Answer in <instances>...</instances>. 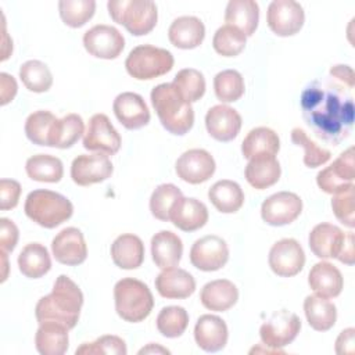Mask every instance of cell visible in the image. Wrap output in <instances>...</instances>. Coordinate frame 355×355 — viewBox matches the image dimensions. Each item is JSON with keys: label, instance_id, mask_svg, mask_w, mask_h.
Segmentation results:
<instances>
[{"label": "cell", "instance_id": "obj_1", "mask_svg": "<svg viewBox=\"0 0 355 355\" xmlns=\"http://www.w3.org/2000/svg\"><path fill=\"white\" fill-rule=\"evenodd\" d=\"M302 118L313 135L338 146L354 128V97L351 89L331 79H316L301 93Z\"/></svg>", "mask_w": 355, "mask_h": 355}, {"label": "cell", "instance_id": "obj_2", "mask_svg": "<svg viewBox=\"0 0 355 355\" xmlns=\"http://www.w3.org/2000/svg\"><path fill=\"white\" fill-rule=\"evenodd\" d=\"M83 305V294L79 286L65 275H60L49 295L42 297L35 308L37 323L54 322L68 330L73 329L79 320Z\"/></svg>", "mask_w": 355, "mask_h": 355}, {"label": "cell", "instance_id": "obj_3", "mask_svg": "<svg viewBox=\"0 0 355 355\" xmlns=\"http://www.w3.org/2000/svg\"><path fill=\"white\" fill-rule=\"evenodd\" d=\"M151 104L161 125L172 135H186L194 123V111L172 83H161L151 90Z\"/></svg>", "mask_w": 355, "mask_h": 355}, {"label": "cell", "instance_id": "obj_4", "mask_svg": "<svg viewBox=\"0 0 355 355\" xmlns=\"http://www.w3.org/2000/svg\"><path fill=\"white\" fill-rule=\"evenodd\" d=\"M24 211L39 226L54 229L72 216L73 205L60 193L37 189L26 196Z\"/></svg>", "mask_w": 355, "mask_h": 355}, {"label": "cell", "instance_id": "obj_5", "mask_svg": "<svg viewBox=\"0 0 355 355\" xmlns=\"http://www.w3.org/2000/svg\"><path fill=\"white\" fill-rule=\"evenodd\" d=\"M115 311L121 319L130 323L144 320L153 311L154 297L146 283L125 277L114 286Z\"/></svg>", "mask_w": 355, "mask_h": 355}, {"label": "cell", "instance_id": "obj_6", "mask_svg": "<svg viewBox=\"0 0 355 355\" xmlns=\"http://www.w3.org/2000/svg\"><path fill=\"white\" fill-rule=\"evenodd\" d=\"M107 8L110 17L135 36L147 35L157 25V6L151 0H110Z\"/></svg>", "mask_w": 355, "mask_h": 355}, {"label": "cell", "instance_id": "obj_7", "mask_svg": "<svg viewBox=\"0 0 355 355\" xmlns=\"http://www.w3.org/2000/svg\"><path fill=\"white\" fill-rule=\"evenodd\" d=\"M125 68L137 80H151L168 73L173 68V55L166 49L141 44L130 50Z\"/></svg>", "mask_w": 355, "mask_h": 355}, {"label": "cell", "instance_id": "obj_8", "mask_svg": "<svg viewBox=\"0 0 355 355\" xmlns=\"http://www.w3.org/2000/svg\"><path fill=\"white\" fill-rule=\"evenodd\" d=\"M301 330L300 318L286 309L272 313L261 326L259 337L265 347L282 349L291 344Z\"/></svg>", "mask_w": 355, "mask_h": 355}, {"label": "cell", "instance_id": "obj_9", "mask_svg": "<svg viewBox=\"0 0 355 355\" xmlns=\"http://www.w3.org/2000/svg\"><path fill=\"white\" fill-rule=\"evenodd\" d=\"M355 159L354 147L343 151L338 158L316 175L318 186L327 194H337L354 187Z\"/></svg>", "mask_w": 355, "mask_h": 355}, {"label": "cell", "instance_id": "obj_10", "mask_svg": "<svg viewBox=\"0 0 355 355\" xmlns=\"http://www.w3.org/2000/svg\"><path fill=\"white\" fill-rule=\"evenodd\" d=\"M304 21V8L294 0H273L268 6L266 22L270 31L277 36L286 37L298 33Z\"/></svg>", "mask_w": 355, "mask_h": 355}, {"label": "cell", "instance_id": "obj_11", "mask_svg": "<svg viewBox=\"0 0 355 355\" xmlns=\"http://www.w3.org/2000/svg\"><path fill=\"white\" fill-rule=\"evenodd\" d=\"M121 136L112 126L105 114H94L87 123L83 147L89 151H97L107 155H114L121 148Z\"/></svg>", "mask_w": 355, "mask_h": 355}, {"label": "cell", "instance_id": "obj_12", "mask_svg": "<svg viewBox=\"0 0 355 355\" xmlns=\"http://www.w3.org/2000/svg\"><path fill=\"white\" fill-rule=\"evenodd\" d=\"M227 259V244L222 237L215 234H208L196 240L190 248L191 265L204 272H215L222 269Z\"/></svg>", "mask_w": 355, "mask_h": 355}, {"label": "cell", "instance_id": "obj_13", "mask_svg": "<svg viewBox=\"0 0 355 355\" xmlns=\"http://www.w3.org/2000/svg\"><path fill=\"white\" fill-rule=\"evenodd\" d=\"M83 46L86 51L93 57L114 60L122 53L125 47V39L116 28L100 24L85 32Z\"/></svg>", "mask_w": 355, "mask_h": 355}, {"label": "cell", "instance_id": "obj_14", "mask_svg": "<svg viewBox=\"0 0 355 355\" xmlns=\"http://www.w3.org/2000/svg\"><path fill=\"white\" fill-rule=\"evenodd\" d=\"M268 262L277 276L291 277L302 270L305 252L295 239H282L272 245Z\"/></svg>", "mask_w": 355, "mask_h": 355}, {"label": "cell", "instance_id": "obj_15", "mask_svg": "<svg viewBox=\"0 0 355 355\" xmlns=\"http://www.w3.org/2000/svg\"><path fill=\"white\" fill-rule=\"evenodd\" d=\"M302 211V200L291 191L269 196L261 205V216L270 226H284L294 222Z\"/></svg>", "mask_w": 355, "mask_h": 355}, {"label": "cell", "instance_id": "obj_16", "mask_svg": "<svg viewBox=\"0 0 355 355\" xmlns=\"http://www.w3.org/2000/svg\"><path fill=\"white\" fill-rule=\"evenodd\" d=\"M114 166L107 154H80L71 165V178L78 186H90L111 178Z\"/></svg>", "mask_w": 355, "mask_h": 355}, {"label": "cell", "instance_id": "obj_17", "mask_svg": "<svg viewBox=\"0 0 355 355\" xmlns=\"http://www.w3.org/2000/svg\"><path fill=\"white\" fill-rule=\"evenodd\" d=\"M214 157L202 148H191L184 151L175 164L178 178L190 183L200 184L207 182L215 173Z\"/></svg>", "mask_w": 355, "mask_h": 355}, {"label": "cell", "instance_id": "obj_18", "mask_svg": "<svg viewBox=\"0 0 355 355\" xmlns=\"http://www.w3.org/2000/svg\"><path fill=\"white\" fill-rule=\"evenodd\" d=\"M51 251L57 262L68 266L80 265L87 258V245L83 233L73 226L62 229L53 239Z\"/></svg>", "mask_w": 355, "mask_h": 355}, {"label": "cell", "instance_id": "obj_19", "mask_svg": "<svg viewBox=\"0 0 355 355\" xmlns=\"http://www.w3.org/2000/svg\"><path fill=\"white\" fill-rule=\"evenodd\" d=\"M116 119L130 130L140 129L150 122V110L144 98L133 92L118 94L112 104Z\"/></svg>", "mask_w": 355, "mask_h": 355}, {"label": "cell", "instance_id": "obj_20", "mask_svg": "<svg viewBox=\"0 0 355 355\" xmlns=\"http://www.w3.org/2000/svg\"><path fill=\"white\" fill-rule=\"evenodd\" d=\"M205 128L211 137L218 141H230L237 137L241 129L240 114L225 104L214 105L205 115Z\"/></svg>", "mask_w": 355, "mask_h": 355}, {"label": "cell", "instance_id": "obj_21", "mask_svg": "<svg viewBox=\"0 0 355 355\" xmlns=\"http://www.w3.org/2000/svg\"><path fill=\"white\" fill-rule=\"evenodd\" d=\"M229 331L225 320L216 315H202L194 326V340L205 352H218L225 348Z\"/></svg>", "mask_w": 355, "mask_h": 355}, {"label": "cell", "instance_id": "obj_22", "mask_svg": "<svg viewBox=\"0 0 355 355\" xmlns=\"http://www.w3.org/2000/svg\"><path fill=\"white\" fill-rule=\"evenodd\" d=\"M155 288L164 298L183 300L196 291V280L184 269L166 268L155 277Z\"/></svg>", "mask_w": 355, "mask_h": 355}, {"label": "cell", "instance_id": "obj_23", "mask_svg": "<svg viewBox=\"0 0 355 355\" xmlns=\"http://www.w3.org/2000/svg\"><path fill=\"white\" fill-rule=\"evenodd\" d=\"M169 220L183 232H194L208 222V209L197 198L182 197L175 202Z\"/></svg>", "mask_w": 355, "mask_h": 355}, {"label": "cell", "instance_id": "obj_24", "mask_svg": "<svg viewBox=\"0 0 355 355\" xmlns=\"http://www.w3.org/2000/svg\"><path fill=\"white\" fill-rule=\"evenodd\" d=\"M345 233L336 225L319 223L316 225L308 237V244L313 255L320 259L337 258L344 241Z\"/></svg>", "mask_w": 355, "mask_h": 355}, {"label": "cell", "instance_id": "obj_25", "mask_svg": "<svg viewBox=\"0 0 355 355\" xmlns=\"http://www.w3.org/2000/svg\"><path fill=\"white\" fill-rule=\"evenodd\" d=\"M205 36V26L202 21L193 15H183L171 24L168 29L169 42L183 50L198 47Z\"/></svg>", "mask_w": 355, "mask_h": 355}, {"label": "cell", "instance_id": "obj_26", "mask_svg": "<svg viewBox=\"0 0 355 355\" xmlns=\"http://www.w3.org/2000/svg\"><path fill=\"white\" fill-rule=\"evenodd\" d=\"M308 284L316 295L323 298H334L340 295L344 280L338 268L330 262L322 261L311 268L308 275Z\"/></svg>", "mask_w": 355, "mask_h": 355}, {"label": "cell", "instance_id": "obj_27", "mask_svg": "<svg viewBox=\"0 0 355 355\" xmlns=\"http://www.w3.org/2000/svg\"><path fill=\"white\" fill-rule=\"evenodd\" d=\"M282 168L276 155H257L248 159L244 175L247 182L257 190H263L280 179Z\"/></svg>", "mask_w": 355, "mask_h": 355}, {"label": "cell", "instance_id": "obj_28", "mask_svg": "<svg viewBox=\"0 0 355 355\" xmlns=\"http://www.w3.org/2000/svg\"><path fill=\"white\" fill-rule=\"evenodd\" d=\"M183 254L180 237L171 230H161L151 239V255L155 266L161 269L176 266Z\"/></svg>", "mask_w": 355, "mask_h": 355}, {"label": "cell", "instance_id": "obj_29", "mask_svg": "<svg viewBox=\"0 0 355 355\" xmlns=\"http://www.w3.org/2000/svg\"><path fill=\"white\" fill-rule=\"evenodd\" d=\"M239 300V290L236 284L226 279H218L207 283L200 293L201 304L215 312H225L230 309Z\"/></svg>", "mask_w": 355, "mask_h": 355}, {"label": "cell", "instance_id": "obj_30", "mask_svg": "<svg viewBox=\"0 0 355 355\" xmlns=\"http://www.w3.org/2000/svg\"><path fill=\"white\" fill-rule=\"evenodd\" d=\"M111 258L121 269H136L144 261V244L136 234L125 233L111 244Z\"/></svg>", "mask_w": 355, "mask_h": 355}, {"label": "cell", "instance_id": "obj_31", "mask_svg": "<svg viewBox=\"0 0 355 355\" xmlns=\"http://www.w3.org/2000/svg\"><path fill=\"white\" fill-rule=\"evenodd\" d=\"M259 21V6L254 0H230L225 11L226 25H232L241 31L245 36H251Z\"/></svg>", "mask_w": 355, "mask_h": 355}, {"label": "cell", "instance_id": "obj_32", "mask_svg": "<svg viewBox=\"0 0 355 355\" xmlns=\"http://www.w3.org/2000/svg\"><path fill=\"white\" fill-rule=\"evenodd\" d=\"M35 345L42 355H62L69 345L68 329L54 322L40 323L35 334Z\"/></svg>", "mask_w": 355, "mask_h": 355}, {"label": "cell", "instance_id": "obj_33", "mask_svg": "<svg viewBox=\"0 0 355 355\" xmlns=\"http://www.w3.org/2000/svg\"><path fill=\"white\" fill-rule=\"evenodd\" d=\"M280 150V139L275 130L266 126L251 129L241 143L244 158L251 159L257 155H276Z\"/></svg>", "mask_w": 355, "mask_h": 355}, {"label": "cell", "instance_id": "obj_34", "mask_svg": "<svg viewBox=\"0 0 355 355\" xmlns=\"http://www.w3.org/2000/svg\"><path fill=\"white\" fill-rule=\"evenodd\" d=\"M208 198L222 214L237 212L244 204V193L240 184L229 179L214 183L208 190Z\"/></svg>", "mask_w": 355, "mask_h": 355}, {"label": "cell", "instance_id": "obj_35", "mask_svg": "<svg viewBox=\"0 0 355 355\" xmlns=\"http://www.w3.org/2000/svg\"><path fill=\"white\" fill-rule=\"evenodd\" d=\"M18 268L29 279L44 276L51 268V258L47 248L40 243L26 244L18 255Z\"/></svg>", "mask_w": 355, "mask_h": 355}, {"label": "cell", "instance_id": "obj_36", "mask_svg": "<svg viewBox=\"0 0 355 355\" xmlns=\"http://www.w3.org/2000/svg\"><path fill=\"white\" fill-rule=\"evenodd\" d=\"M304 312L309 326L316 331L330 330L337 320V308L327 298L308 295L304 300Z\"/></svg>", "mask_w": 355, "mask_h": 355}, {"label": "cell", "instance_id": "obj_37", "mask_svg": "<svg viewBox=\"0 0 355 355\" xmlns=\"http://www.w3.org/2000/svg\"><path fill=\"white\" fill-rule=\"evenodd\" d=\"M85 133V123L80 115L68 114L55 119L49 137V147L69 148Z\"/></svg>", "mask_w": 355, "mask_h": 355}, {"label": "cell", "instance_id": "obj_38", "mask_svg": "<svg viewBox=\"0 0 355 355\" xmlns=\"http://www.w3.org/2000/svg\"><path fill=\"white\" fill-rule=\"evenodd\" d=\"M26 175L36 182L57 183L62 179L64 166L60 158L50 154H36L26 159Z\"/></svg>", "mask_w": 355, "mask_h": 355}, {"label": "cell", "instance_id": "obj_39", "mask_svg": "<svg viewBox=\"0 0 355 355\" xmlns=\"http://www.w3.org/2000/svg\"><path fill=\"white\" fill-rule=\"evenodd\" d=\"M19 78L24 86L33 93L47 92L53 85V75L49 67L39 60L25 61L19 67Z\"/></svg>", "mask_w": 355, "mask_h": 355}, {"label": "cell", "instance_id": "obj_40", "mask_svg": "<svg viewBox=\"0 0 355 355\" xmlns=\"http://www.w3.org/2000/svg\"><path fill=\"white\" fill-rule=\"evenodd\" d=\"M157 329L166 338L180 337L189 324V313L183 306H164L157 316Z\"/></svg>", "mask_w": 355, "mask_h": 355}, {"label": "cell", "instance_id": "obj_41", "mask_svg": "<svg viewBox=\"0 0 355 355\" xmlns=\"http://www.w3.org/2000/svg\"><path fill=\"white\" fill-rule=\"evenodd\" d=\"M214 90L218 100L222 103L237 101L245 90L244 79L236 69H225L215 75Z\"/></svg>", "mask_w": 355, "mask_h": 355}, {"label": "cell", "instance_id": "obj_42", "mask_svg": "<svg viewBox=\"0 0 355 355\" xmlns=\"http://www.w3.org/2000/svg\"><path fill=\"white\" fill-rule=\"evenodd\" d=\"M172 85L179 92V94L190 104L198 101L205 93L204 75L194 68L180 69L175 75Z\"/></svg>", "mask_w": 355, "mask_h": 355}, {"label": "cell", "instance_id": "obj_43", "mask_svg": "<svg viewBox=\"0 0 355 355\" xmlns=\"http://www.w3.org/2000/svg\"><path fill=\"white\" fill-rule=\"evenodd\" d=\"M182 197L183 194L180 189L172 183L157 186L150 197V211L153 216L158 220L168 222L175 202Z\"/></svg>", "mask_w": 355, "mask_h": 355}, {"label": "cell", "instance_id": "obj_44", "mask_svg": "<svg viewBox=\"0 0 355 355\" xmlns=\"http://www.w3.org/2000/svg\"><path fill=\"white\" fill-rule=\"evenodd\" d=\"M247 36L232 25H223L216 29L212 46L214 50L223 57H236L245 47Z\"/></svg>", "mask_w": 355, "mask_h": 355}, {"label": "cell", "instance_id": "obj_45", "mask_svg": "<svg viewBox=\"0 0 355 355\" xmlns=\"http://www.w3.org/2000/svg\"><path fill=\"white\" fill-rule=\"evenodd\" d=\"M58 11L62 22L71 28L83 26L96 11L94 0H61Z\"/></svg>", "mask_w": 355, "mask_h": 355}, {"label": "cell", "instance_id": "obj_46", "mask_svg": "<svg viewBox=\"0 0 355 355\" xmlns=\"http://www.w3.org/2000/svg\"><path fill=\"white\" fill-rule=\"evenodd\" d=\"M55 115L50 111H35L25 121V135L26 137L37 146L49 147V137L51 133L53 123L55 122Z\"/></svg>", "mask_w": 355, "mask_h": 355}, {"label": "cell", "instance_id": "obj_47", "mask_svg": "<svg viewBox=\"0 0 355 355\" xmlns=\"http://www.w3.org/2000/svg\"><path fill=\"white\" fill-rule=\"evenodd\" d=\"M291 141L295 146L304 148V164L308 168H318L320 165H324L331 158V153L312 141L301 128H294L291 130Z\"/></svg>", "mask_w": 355, "mask_h": 355}, {"label": "cell", "instance_id": "obj_48", "mask_svg": "<svg viewBox=\"0 0 355 355\" xmlns=\"http://www.w3.org/2000/svg\"><path fill=\"white\" fill-rule=\"evenodd\" d=\"M126 344L118 336H101L93 343H83L79 348H76L75 354L78 355H98V354H115V355H126Z\"/></svg>", "mask_w": 355, "mask_h": 355}, {"label": "cell", "instance_id": "obj_49", "mask_svg": "<svg viewBox=\"0 0 355 355\" xmlns=\"http://www.w3.org/2000/svg\"><path fill=\"white\" fill-rule=\"evenodd\" d=\"M354 198H355V186L349 187L341 193L333 194V198H331V208H333L336 218L343 225H345L351 229L355 226Z\"/></svg>", "mask_w": 355, "mask_h": 355}, {"label": "cell", "instance_id": "obj_50", "mask_svg": "<svg viewBox=\"0 0 355 355\" xmlns=\"http://www.w3.org/2000/svg\"><path fill=\"white\" fill-rule=\"evenodd\" d=\"M21 196V184L14 179L0 180V209L7 211L18 205Z\"/></svg>", "mask_w": 355, "mask_h": 355}, {"label": "cell", "instance_id": "obj_51", "mask_svg": "<svg viewBox=\"0 0 355 355\" xmlns=\"http://www.w3.org/2000/svg\"><path fill=\"white\" fill-rule=\"evenodd\" d=\"M18 227L17 225L10 220L8 218H1L0 219V247L1 251L11 252L18 241Z\"/></svg>", "mask_w": 355, "mask_h": 355}, {"label": "cell", "instance_id": "obj_52", "mask_svg": "<svg viewBox=\"0 0 355 355\" xmlns=\"http://www.w3.org/2000/svg\"><path fill=\"white\" fill-rule=\"evenodd\" d=\"M336 352L338 355L355 354V329L354 327H348L338 334L336 340Z\"/></svg>", "mask_w": 355, "mask_h": 355}, {"label": "cell", "instance_id": "obj_53", "mask_svg": "<svg viewBox=\"0 0 355 355\" xmlns=\"http://www.w3.org/2000/svg\"><path fill=\"white\" fill-rule=\"evenodd\" d=\"M0 83H1V101H0V104L6 105L15 97L18 86H17L15 79L11 75L6 73V72L0 73Z\"/></svg>", "mask_w": 355, "mask_h": 355}, {"label": "cell", "instance_id": "obj_54", "mask_svg": "<svg viewBox=\"0 0 355 355\" xmlns=\"http://www.w3.org/2000/svg\"><path fill=\"white\" fill-rule=\"evenodd\" d=\"M337 259L343 263L347 265H352L354 263V233L348 232L344 236V241L340 250V254L337 257Z\"/></svg>", "mask_w": 355, "mask_h": 355}, {"label": "cell", "instance_id": "obj_55", "mask_svg": "<svg viewBox=\"0 0 355 355\" xmlns=\"http://www.w3.org/2000/svg\"><path fill=\"white\" fill-rule=\"evenodd\" d=\"M330 75L333 78H337L340 79L341 82H344V85L348 86V89H352L354 87V71L349 65H343V64H338V65H333L330 68Z\"/></svg>", "mask_w": 355, "mask_h": 355}, {"label": "cell", "instance_id": "obj_56", "mask_svg": "<svg viewBox=\"0 0 355 355\" xmlns=\"http://www.w3.org/2000/svg\"><path fill=\"white\" fill-rule=\"evenodd\" d=\"M154 352H159V354H169V349H166V348H162V347H159V345H157V344H148L147 347H144V348H141L140 351H139V354H154Z\"/></svg>", "mask_w": 355, "mask_h": 355}, {"label": "cell", "instance_id": "obj_57", "mask_svg": "<svg viewBox=\"0 0 355 355\" xmlns=\"http://www.w3.org/2000/svg\"><path fill=\"white\" fill-rule=\"evenodd\" d=\"M1 258H3V276H1V282H6L7 279V269H8V263H7V252L6 251H1Z\"/></svg>", "mask_w": 355, "mask_h": 355}]
</instances>
